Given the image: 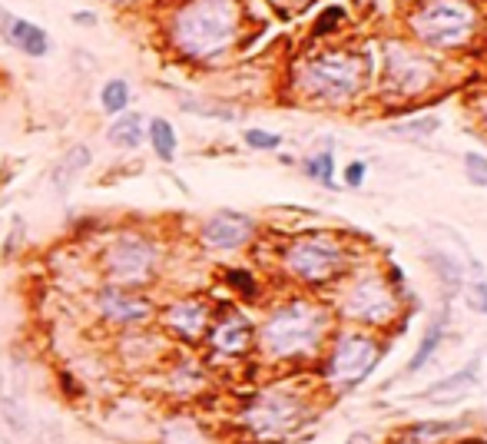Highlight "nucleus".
Wrapping results in <instances>:
<instances>
[{
	"label": "nucleus",
	"mask_w": 487,
	"mask_h": 444,
	"mask_svg": "<svg viewBox=\"0 0 487 444\" xmlns=\"http://www.w3.org/2000/svg\"><path fill=\"white\" fill-rule=\"evenodd\" d=\"M235 0H189L173 21L176 47L189 57H216L235 37Z\"/></svg>",
	"instance_id": "nucleus-1"
},
{
	"label": "nucleus",
	"mask_w": 487,
	"mask_h": 444,
	"mask_svg": "<svg viewBox=\"0 0 487 444\" xmlns=\"http://www.w3.org/2000/svg\"><path fill=\"white\" fill-rule=\"evenodd\" d=\"M325 335V316L309 302H292L278 308L262 325V349L276 358H295L318 349Z\"/></svg>",
	"instance_id": "nucleus-2"
},
{
	"label": "nucleus",
	"mask_w": 487,
	"mask_h": 444,
	"mask_svg": "<svg viewBox=\"0 0 487 444\" xmlns=\"http://www.w3.org/2000/svg\"><path fill=\"white\" fill-rule=\"evenodd\" d=\"M301 86L318 100L342 103L361 86V60L348 53H325L301 70Z\"/></svg>",
	"instance_id": "nucleus-3"
},
{
	"label": "nucleus",
	"mask_w": 487,
	"mask_h": 444,
	"mask_svg": "<svg viewBox=\"0 0 487 444\" xmlns=\"http://www.w3.org/2000/svg\"><path fill=\"white\" fill-rule=\"evenodd\" d=\"M475 27V13L461 0H434L415 17V34L434 47H454Z\"/></svg>",
	"instance_id": "nucleus-4"
},
{
	"label": "nucleus",
	"mask_w": 487,
	"mask_h": 444,
	"mask_svg": "<svg viewBox=\"0 0 487 444\" xmlns=\"http://www.w3.org/2000/svg\"><path fill=\"white\" fill-rule=\"evenodd\" d=\"M378 345L375 339L368 335H345V339H338V345L332 349L328 355V382L342 391H351V388H359L365 378L371 374V368L378 365Z\"/></svg>",
	"instance_id": "nucleus-5"
},
{
	"label": "nucleus",
	"mask_w": 487,
	"mask_h": 444,
	"mask_svg": "<svg viewBox=\"0 0 487 444\" xmlns=\"http://www.w3.org/2000/svg\"><path fill=\"white\" fill-rule=\"evenodd\" d=\"M103 262L116 285H139V282L150 279L156 249L146 239H139V235H123V239H116L113 246L106 249Z\"/></svg>",
	"instance_id": "nucleus-6"
},
{
	"label": "nucleus",
	"mask_w": 487,
	"mask_h": 444,
	"mask_svg": "<svg viewBox=\"0 0 487 444\" xmlns=\"http://www.w3.org/2000/svg\"><path fill=\"white\" fill-rule=\"evenodd\" d=\"M289 269L305 282H325L332 279L342 266V252L325 239H301L289 249Z\"/></svg>",
	"instance_id": "nucleus-7"
},
{
	"label": "nucleus",
	"mask_w": 487,
	"mask_h": 444,
	"mask_svg": "<svg viewBox=\"0 0 487 444\" xmlns=\"http://www.w3.org/2000/svg\"><path fill=\"white\" fill-rule=\"evenodd\" d=\"M348 318H359V322H388L394 316V299L392 289L382 279H365L359 282L345 299Z\"/></svg>",
	"instance_id": "nucleus-8"
},
{
	"label": "nucleus",
	"mask_w": 487,
	"mask_h": 444,
	"mask_svg": "<svg viewBox=\"0 0 487 444\" xmlns=\"http://www.w3.org/2000/svg\"><path fill=\"white\" fill-rule=\"evenodd\" d=\"M255 233V222L243 212L222 210L202 226V243L209 249H239L245 246Z\"/></svg>",
	"instance_id": "nucleus-9"
},
{
	"label": "nucleus",
	"mask_w": 487,
	"mask_h": 444,
	"mask_svg": "<svg viewBox=\"0 0 487 444\" xmlns=\"http://www.w3.org/2000/svg\"><path fill=\"white\" fill-rule=\"evenodd\" d=\"M428 80H431V67L425 60L415 57V53L405 47L388 50V83H392L394 90L415 94V90H421Z\"/></svg>",
	"instance_id": "nucleus-10"
},
{
	"label": "nucleus",
	"mask_w": 487,
	"mask_h": 444,
	"mask_svg": "<svg viewBox=\"0 0 487 444\" xmlns=\"http://www.w3.org/2000/svg\"><path fill=\"white\" fill-rule=\"evenodd\" d=\"M100 312L110 322H146L153 316V305L136 292H127L123 285H106L100 292Z\"/></svg>",
	"instance_id": "nucleus-11"
},
{
	"label": "nucleus",
	"mask_w": 487,
	"mask_h": 444,
	"mask_svg": "<svg viewBox=\"0 0 487 444\" xmlns=\"http://www.w3.org/2000/svg\"><path fill=\"white\" fill-rule=\"evenodd\" d=\"M295 418H299V401L289 395H282V391L266 395L259 405H255L252 415H249V421H252L259 432H278V428H289V424H295Z\"/></svg>",
	"instance_id": "nucleus-12"
},
{
	"label": "nucleus",
	"mask_w": 487,
	"mask_h": 444,
	"mask_svg": "<svg viewBox=\"0 0 487 444\" xmlns=\"http://www.w3.org/2000/svg\"><path fill=\"white\" fill-rule=\"evenodd\" d=\"M477 382H481V374H477V365H467L461 372L448 374V378H441L434 382L431 388L421 391V401H434V405H451V401H461L467 391H475Z\"/></svg>",
	"instance_id": "nucleus-13"
},
{
	"label": "nucleus",
	"mask_w": 487,
	"mask_h": 444,
	"mask_svg": "<svg viewBox=\"0 0 487 444\" xmlns=\"http://www.w3.org/2000/svg\"><path fill=\"white\" fill-rule=\"evenodd\" d=\"M0 24H4L7 40H11L17 50H23V53H30V57H44L46 50H50L46 34L37 24H30V21H21V17H11V13H0Z\"/></svg>",
	"instance_id": "nucleus-14"
},
{
	"label": "nucleus",
	"mask_w": 487,
	"mask_h": 444,
	"mask_svg": "<svg viewBox=\"0 0 487 444\" xmlns=\"http://www.w3.org/2000/svg\"><path fill=\"white\" fill-rule=\"evenodd\" d=\"M90 146H83V143H77V146H70L63 156L57 160V166H54V189H57L60 196H67L70 189H73V183L83 176V169L90 166Z\"/></svg>",
	"instance_id": "nucleus-15"
},
{
	"label": "nucleus",
	"mask_w": 487,
	"mask_h": 444,
	"mask_svg": "<svg viewBox=\"0 0 487 444\" xmlns=\"http://www.w3.org/2000/svg\"><path fill=\"white\" fill-rule=\"evenodd\" d=\"M206 322H209V316L199 302H176L173 308L166 312V325L176 328L183 339H199L202 328H206Z\"/></svg>",
	"instance_id": "nucleus-16"
},
{
	"label": "nucleus",
	"mask_w": 487,
	"mask_h": 444,
	"mask_svg": "<svg viewBox=\"0 0 487 444\" xmlns=\"http://www.w3.org/2000/svg\"><path fill=\"white\" fill-rule=\"evenodd\" d=\"M249 341H252V328H249V322H243V318H229V322H222V325L212 332V345L219 351H226V355L245 351Z\"/></svg>",
	"instance_id": "nucleus-17"
},
{
	"label": "nucleus",
	"mask_w": 487,
	"mask_h": 444,
	"mask_svg": "<svg viewBox=\"0 0 487 444\" xmlns=\"http://www.w3.org/2000/svg\"><path fill=\"white\" fill-rule=\"evenodd\" d=\"M106 136H110V143L120 146V150H136L139 143H143V136H146L143 117H139V113H120V119L110 127Z\"/></svg>",
	"instance_id": "nucleus-18"
},
{
	"label": "nucleus",
	"mask_w": 487,
	"mask_h": 444,
	"mask_svg": "<svg viewBox=\"0 0 487 444\" xmlns=\"http://www.w3.org/2000/svg\"><path fill=\"white\" fill-rule=\"evenodd\" d=\"M461 428V421H434V424H428V421H421V424H411V428H405V432L398 434V444H431L438 441V438H444V434H451Z\"/></svg>",
	"instance_id": "nucleus-19"
},
{
	"label": "nucleus",
	"mask_w": 487,
	"mask_h": 444,
	"mask_svg": "<svg viewBox=\"0 0 487 444\" xmlns=\"http://www.w3.org/2000/svg\"><path fill=\"white\" fill-rule=\"evenodd\" d=\"M150 143H153V150H156V156L160 160H173L176 156V129H173V123L169 119H162V117H156V119H150Z\"/></svg>",
	"instance_id": "nucleus-20"
},
{
	"label": "nucleus",
	"mask_w": 487,
	"mask_h": 444,
	"mask_svg": "<svg viewBox=\"0 0 487 444\" xmlns=\"http://www.w3.org/2000/svg\"><path fill=\"white\" fill-rule=\"evenodd\" d=\"M441 339H444V322H434V325L428 328V335L421 339V345H417V351L411 355V362H408V368H405V374H415V372H421L425 365L431 362V355L438 351V345H441Z\"/></svg>",
	"instance_id": "nucleus-21"
},
{
	"label": "nucleus",
	"mask_w": 487,
	"mask_h": 444,
	"mask_svg": "<svg viewBox=\"0 0 487 444\" xmlns=\"http://www.w3.org/2000/svg\"><path fill=\"white\" fill-rule=\"evenodd\" d=\"M0 411H4V421L11 424L13 434H23L30 424V415H27V408H23V401L17 395H0Z\"/></svg>",
	"instance_id": "nucleus-22"
},
{
	"label": "nucleus",
	"mask_w": 487,
	"mask_h": 444,
	"mask_svg": "<svg viewBox=\"0 0 487 444\" xmlns=\"http://www.w3.org/2000/svg\"><path fill=\"white\" fill-rule=\"evenodd\" d=\"M100 103H103L106 113H123L129 106V83L127 80H110L100 94Z\"/></svg>",
	"instance_id": "nucleus-23"
},
{
	"label": "nucleus",
	"mask_w": 487,
	"mask_h": 444,
	"mask_svg": "<svg viewBox=\"0 0 487 444\" xmlns=\"http://www.w3.org/2000/svg\"><path fill=\"white\" fill-rule=\"evenodd\" d=\"M305 173L315 176L322 186H335L332 179H335V156L332 152H318V156H312L309 163H305Z\"/></svg>",
	"instance_id": "nucleus-24"
},
{
	"label": "nucleus",
	"mask_w": 487,
	"mask_h": 444,
	"mask_svg": "<svg viewBox=\"0 0 487 444\" xmlns=\"http://www.w3.org/2000/svg\"><path fill=\"white\" fill-rule=\"evenodd\" d=\"M438 129V119L428 117V119H417V123H398V127H392L394 136H431Z\"/></svg>",
	"instance_id": "nucleus-25"
},
{
	"label": "nucleus",
	"mask_w": 487,
	"mask_h": 444,
	"mask_svg": "<svg viewBox=\"0 0 487 444\" xmlns=\"http://www.w3.org/2000/svg\"><path fill=\"white\" fill-rule=\"evenodd\" d=\"M245 143L252 150H278V136L276 133H266V129H245Z\"/></svg>",
	"instance_id": "nucleus-26"
},
{
	"label": "nucleus",
	"mask_w": 487,
	"mask_h": 444,
	"mask_svg": "<svg viewBox=\"0 0 487 444\" xmlns=\"http://www.w3.org/2000/svg\"><path fill=\"white\" fill-rule=\"evenodd\" d=\"M226 282H229L235 292L249 295V299L255 295V279L245 269H229V272H226Z\"/></svg>",
	"instance_id": "nucleus-27"
},
{
	"label": "nucleus",
	"mask_w": 487,
	"mask_h": 444,
	"mask_svg": "<svg viewBox=\"0 0 487 444\" xmlns=\"http://www.w3.org/2000/svg\"><path fill=\"white\" fill-rule=\"evenodd\" d=\"M464 166H467V173H471V179H475L477 186H484L487 183V160L481 156V152H467L464 156Z\"/></svg>",
	"instance_id": "nucleus-28"
},
{
	"label": "nucleus",
	"mask_w": 487,
	"mask_h": 444,
	"mask_svg": "<svg viewBox=\"0 0 487 444\" xmlns=\"http://www.w3.org/2000/svg\"><path fill=\"white\" fill-rule=\"evenodd\" d=\"M467 292H471V305H475L477 312H487V285H475Z\"/></svg>",
	"instance_id": "nucleus-29"
},
{
	"label": "nucleus",
	"mask_w": 487,
	"mask_h": 444,
	"mask_svg": "<svg viewBox=\"0 0 487 444\" xmlns=\"http://www.w3.org/2000/svg\"><path fill=\"white\" fill-rule=\"evenodd\" d=\"M361 179H365V163H351L345 169V183L348 186H361Z\"/></svg>",
	"instance_id": "nucleus-30"
},
{
	"label": "nucleus",
	"mask_w": 487,
	"mask_h": 444,
	"mask_svg": "<svg viewBox=\"0 0 487 444\" xmlns=\"http://www.w3.org/2000/svg\"><path fill=\"white\" fill-rule=\"evenodd\" d=\"M338 17H342V11H338V7H335V11L325 13L322 21H318V34H325V30H332V21H338Z\"/></svg>",
	"instance_id": "nucleus-31"
},
{
	"label": "nucleus",
	"mask_w": 487,
	"mask_h": 444,
	"mask_svg": "<svg viewBox=\"0 0 487 444\" xmlns=\"http://www.w3.org/2000/svg\"><path fill=\"white\" fill-rule=\"evenodd\" d=\"M73 21H77V24H93L96 17H93V13H73Z\"/></svg>",
	"instance_id": "nucleus-32"
},
{
	"label": "nucleus",
	"mask_w": 487,
	"mask_h": 444,
	"mask_svg": "<svg viewBox=\"0 0 487 444\" xmlns=\"http://www.w3.org/2000/svg\"><path fill=\"white\" fill-rule=\"evenodd\" d=\"M120 4H127V0H120Z\"/></svg>",
	"instance_id": "nucleus-33"
}]
</instances>
